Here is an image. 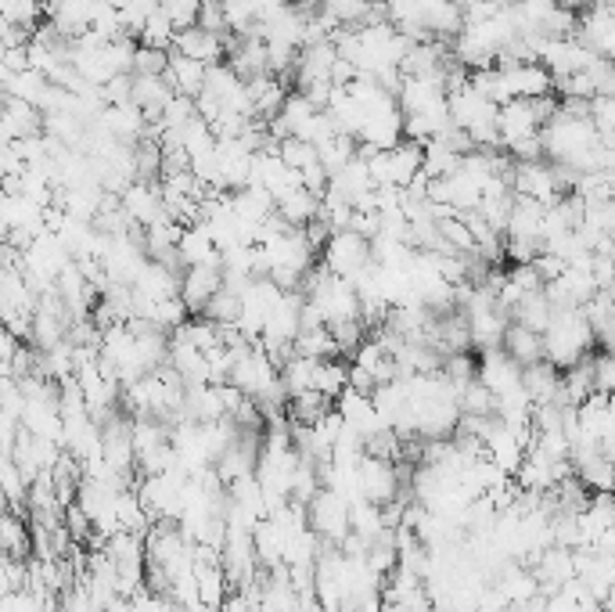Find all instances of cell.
<instances>
[{
    "mask_svg": "<svg viewBox=\"0 0 615 612\" xmlns=\"http://www.w3.org/2000/svg\"><path fill=\"white\" fill-rule=\"evenodd\" d=\"M540 339H544V360L558 371L572 368L576 360H583L594 350V332H590L587 317L580 310H554L551 324Z\"/></svg>",
    "mask_w": 615,
    "mask_h": 612,
    "instance_id": "6da1fadb",
    "label": "cell"
},
{
    "mask_svg": "<svg viewBox=\"0 0 615 612\" xmlns=\"http://www.w3.org/2000/svg\"><path fill=\"white\" fill-rule=\"evenodd\" d=\"M371 263V242L360 238L357 231H331L324 242V263L321 267L335 278H357L360 270Z\"/></svg>",
    "mask_w": 615,
    "mask_h": 612,
    "instance_id": "7a4b0ae2",
    "label": "cell"
},
{
    "mask_svg": "<svg viewBox=\"0 0 615 612\" xmlns=\"http://www.w3.org/2000/svg\"><path fill=\"white\" fill-rule=\"evenodd\" d=\"M303 512H306V526L321 540H328V544H342V537L349 533V504L339 494L324 490V486L306 501Z\"/></svg>",
    "mask_w": 615,
    "mask_h": 612,
    "instance_id": "3957f363",
    "label": "cell"
},
{
    "mask_svg": "<svg viewBox=\"0 0 615 612\" xmlns=\"http://www.w3.org/2000/svg\"><path fill=\"white\" fill-rule=\"evenodd\" d=\"M357 490H360V501H371V504L393 501V497L400 494L396 465L385 458H371V454H364L357 465Z\"/></svg>",
    "mask_w": 615,
    "mask_h": 612,
    "instance_id": "277c9868",
    "label": "cell"
},
{
    "mask_svg": "<svg viewBox=\"0 0 615 612\" xmlns=\"http://www.w3.org/2000/svg\"><path fill=\"white\" fill-rule=\"evenodd\" d=\"M598 54L587 51V47L576 40V36H562V40H547L544 51H540V65L551 72V80H562L572 72H583Z\"/></svg>",
    "mask_w": 615,
    "mask_h": 612,
    "instance_id": "5b68a950",
    "label": "cell"
},
{
    "mask_svg": "<svg viewBox=\"0 0 615 612\" xmlns=\"http://www.w3.org/2000/svg\"><path fill=\"white\" fill-rule=\"evenodd\" d=\"M119 206H123L126 220L141 227H152L155 220H162V198H159V180L148 184V180H130L123 191H119Z\"/></svg>",
    "mask_w": 615,
    "mask_h": 612,
    "instance_id": "8992f818",
    "label": "cell"
},
{
    "mask_svg": "<svg viewBox=\"0 0 615 612\" xmlns=\"http://www.w3.org/2000/svg\"><path fill=\"white\" fill-rule=\"evenodd\" d=\"M220 292V263H198V267H184L180 274V303L188 314H202V306Z\"/></svg>",
    "mask_w": 615,
    "mask_h": 612,
    "instance_id": "52a82bcc",
    "label": "cell"
},
{
    "mask_svg": "<svg viewBox=\"0 0 615 612\" xmlns=\"http://www.w3.org/2000/svg\"><path fill=\"white\" fill-rule=\"evenodd\" d=\"M533 134H540V119L533 112V98H511L504 105H497V137L504 148Z\"/></svg>",
    "mask_w": 615,
    "mask_h": 612,
    "instance_id": "ba28073f",
    "label": "cell"
},
{
    "mask_svg": "<svg viewBox=\"0 0 615 612\" xmlns=\"http://www.w3.org/2000/svg\"><path fill=\"white\" fill-rule=\"evenodd\" d=\"M518 375H522V368H518L504 350H486L479 357V364H475V382L490 389L493 396H504V393H511V389L522 386Z\"/></svg>",
    "mask_w": 615,
    "mask_h": 612,
    "instance_id": "9c48e42d",
    "label": "cell"
},
{
    "mask_svg": "<svg viewBox=\"0 0 615 612\" xmlns=\"http://www.w3.org/2000/svg\"><path fill=\"white\" fill-rule=\"evenodd\" d=\"M173 51L209 69V65H216L223 58L227 44H223V36L205 33V29H198V26H188V29H180V33L173 36Z\"/></svg>",
    "mask_w": 615,
    "mask_h": 612,
    "instance_id": "30bf717a",
    "label": "cell"
},
{
    "mask_svg": "<svg viewBox=\"0 0 615 612\" xmlns=\"http://www.w3.org/2000/svg\"><path fill=\"white\" fill-rule=\"evenodd\" d=\"M130 292L137 299H148V303H162V299H173L180 292V274L170 267H162V263L148 260L141 267V274L134 278V285H130Z\"/></svg>",
    "mask_w": 615,
    "mask_h": 612,
    "instance_id": "8fae6325",
    "label": "cell"
},
{
    "mask_svg": "<svg viewBox=\"0 0 615 612\" xmlns=\"http://www.w3.org/2000/svg\"><path fill=\"white\" fill-rule=\"evenodd\" d=\"M500 72H504V83H508L511 98H544V94H551L554 90L551 72H547L540 62L511 65V69H500Z\"/></svg>",
    "mask_w": 615,
    "mask_h": 612,
    "instance_id": "7c38bea8",
    "label": "cell"
},
{
    "mask_svg": "<svg viewBox=\"0 0 615 612\" xmlns=\"http://www.w3.org/2000/svg\"><path fill=\"white\" fill-rule=\"evenodd\" d=\"M177 256L184 267H198V263H220V249H216L213 234L202 220L188 224L180 231V242H177Z\"/></svg>",
    "mask_w": 615,
    "mask_h": 612,
    "instance_id": "4fadbf2b",
    "label": "cell"
},
{
    "mask_svg": "<svg viewBox=\"0 0 615 612\" xmlns=\"http://www.w3.org/2000/svg\"><path fill=\"white\" fill-rule=\"evenodd\" d=\"M170 98H173V87L162 76H130V105L141 108L148 123L159 119V112L166 108Z\"/></svg>",
    "mask_w": 615,
    "mask_h": 612,
    "instance_id": "5bb4252c",
    "label": "cell"
},
{
    "mask_svg": "<svg viewBox=\"0 0 615 612\" xmlns=\"http://www.w3.org/2000/svg\"><path fill=\"white\" fill-rule=\"evenodd\" d=\"M274 213L281 216L288 227H306L313 216L321 213V195H313V191H306L303 184H299V188L274 198Z\"/></svg>",
    "mask_w": 615,
    "mask_h": 612,
    "instance_id": "9a60e30c",
    "label": "cell"
},
{
    "mask_svg": "<svg viewBox=\"0 0 615 612\" xmlns=\"http://www.w3.org/2000/svg\"><path fill=\"white\" fill-rule=\"evenodd\" d=\"M522 389H526L529 404H547V400H558V382H562V371L547 364V360H536V364H526L522 375H518Z\"/></svg>",
    "mask_w": 615,
    "mask_h": 612,
    "instance_id": "2e32d148",
    "label": "cell"
},
{
    "mask_svg": "<svg viewBox=\"0 0 615 612\" xmlns=\"http://www.w3.org/2000/svg\"><path fill=\"white\" fill-rule=\"evenodd\" d=\"M162 80L170 83L173 94H184V98L195 101L205 87V65H198V62H191V58H184V54L170 51V65H166V72H162Z\"/></svg>",
    "mask_w": 615,
    "mask_h": 612,
    "instance_id": "e0dca14e",
    "label": "cell"
},
{
    "mask_svg": "<svg viewBox=\"0 0 615 612\" xmlns=\"http://www.w3.org/2000/svg\"><path fill=\"white\" fill-rule=\"evenodd\" d=\"M504 328H508V314L493 306V310H479V314H468V335H472L475 350H500V339H504Z\"/></svg>",
    "mask_w": 615,
    "mask_h": 612,
    "instance_id": "ac0fdd59",
    "label": "cell"
},
{
    "mask_svg": "<svg viewBox=\"0 0 615 612\" xmlns=\"http://www.w3.org/2000/svg\"><path fill=\"white\" fill-rule=\"evenodd\" d=\"M500 346H504V353L515 360L518 368H526V364L544 360V339H540L536 332H529V328H522V324H515V321H508Z\"/></svg>",
    "mask_w": 615,
    "mask_h": 612,
    "instance_id": "d6986e66",
    "label": "cell"
},
{
    "mask_svg": "<svg viewBox=\"0 0 615 612\" xmlns=\"http://www.w3.org/2000/svg\"><path fill=\"white\" fill-rule=\"evenodd\" d=\"M551 314H554V306L544 299V292H529V296H522L508 310L511 321L522 324V328H529V332H536V335H544V328L551 324Z\"/></svg>",
    "mask_w": 615,
    "mask_h": 612,
    "instance_id": "ffe728a7",
    "label": "cell"
},
{
    "mask_svg": "<svg viewBox=\"0 0 615 612\" xmlns=\"http://www.w3.org/2000/svg\"><path fill=\"white\" fill-rule=\"evenodd\" d=\"M346 386H349V364L346 360L331 357V360H317V364H313V375H310L313 393H321V396H328V400H335V396H339Z\"/></svg>",
    "mask_w": 615,
    "mask_h": 612,
    "instance_id": "44dd1931",
    "label": "cell"
},
{
    "mask_svg": "<svg viewBox=\"0 0 615 612\" xmlns=\"http://www.w3.org/2000/svg\"><path fill=\"white\" fill-rule=\"evenodd\" d=\"M292 353L295 357H310V360H331L339 357V350H335V339H331L328 324H321V328H306V332H299L292 339Z\"/></svg>",
    "mask_w": 615,
    "mask_h": 612,
    "instance_id": "7402d4cb",
    "label": "cell"
},
{
    "mask_svg": "<svg viewBox=\"0 0 615 612\" xmlns=\"http://www.w3.org/2000/svg\"><path fill=\"white\" fill-rule=\"evenodd\" d=\"M457 166H461V155L450 152L446 144H439V141L421 144V173H425L428 180L450 177V173H457Z\"/></svg>",
    "mask_w": 615,
    "mask_h": 612,
    "instance_id": "603a6c76",
    "label": "cell"
},
{
    "mask_svg": "<svg viewBox=\"0 0 615 612\" xmlns=\"http://www.w3.org/2000/svg\"><path fill=\"white\" fill-rule=\"evenodd\" d=\"M389 170H393V188H407L414 173H421V144L400 141L389 148Z\"/></svg>",
    "mask_w": 615,
    "mask_h": 612,
    "instance_id": "cb8c5ba5",
    "label": "cell"
},
{
    "mask_svg": "<svg viewBox=\"0 0 615 612\" xmlns=\"http://www.w3.org/2000/svg\"><path fill=\"white\" fill-rule=\"evenodd\" d=\"M382 508L371 501H353L349 504V533L353 537H360L364 544H371V540L382 533Z\"/></svg>",
    "mask_w": 615,
    "mask_h": 612,
    "instance_id": "d4e9b609",
    "label": "cell"
},
{
    "mask_svg": "<svg viewBox=\"0 0 615 612\" xmlns=\"http://www.w3.org/2000/svg\"><path fill=\"white\" fill-rule=\"evenodd\" d=\"M195 591H198V602L209 605V609H216V605L223 602V594L231 591V587L223 580L220 562H213V566H195Z\"/></svg>",
    "mask_w": 615,
    "mask_h": 612,
    "instance_id": "484cf974",
    "label": "cell"
},
{
    "mask_svg": "<svg viewBox=\"0 0 615 612\" xmlns=\"http://www.w3.org/2000/svg\"><path fill=\"white\" fill-rule=\"evenodd\" d=\"M324 411H331V400L313 389H303V393L292 396V411H288V422L292 425H313Z\"/></svg>",
    "mask_w": 615,
    "mask_h": 612,
    "instance_id": "4316f807",
    "label": "cell"
},
{
    "mask_svg": "<svg viewBox=\"0 0 615 612\" xmlns=\"http://www.w3.org/2000/svg\"><path fill=\"white\" fill-rule=\"evenodd\" d=\"M277 159L285 162L288 170L303 173L306 166L317 162V148H313L310 141H303V137H285V141L277 144Z\"/></svg>",
    "mask_w": 615,
    "mask_h": 612,
    "instance_id": "83f0119b",
    "label": "cell"
},
{
    "mask_svg": "<svg viewBox=\"0 0 615 612\" xmlns=\"http://www.w3.org/2000/svg\"><path fill=\"white\" fill-rule=\"evenodd\" d=\"M238 314H241V299L234 296V292H227V288H220V292L202 306V317L213 324H234Z\"/></svg>",
    "mask_w": 615,
    "mask_h": 612,
    "instance_id": "f1b7e54d",
    "label": "cell"
},
{
    "mask_svg": "<svg viewBox=\"0 0 615 612\" xmlns=\"http://www.w3.org/2000/svg\"><path fill=\"white\" fill-rule=\"evenodd\" d=\"M367 8H371V0H321L324 15H331L339 26H346V29H357Z\"/></svg>",
    "mask_w": 615,
    "mask_h": 612,
    "instance_id": "f546056e",
    "label": "cell"
},
{
    "mask_svg": "<svg viewBox=\"0 0 615 612\" xmlns=\"http://www.w3.org/2000/svg\"><path fill=\"white\" fill-rule=\"evenodd\" d=\"M173 36H177L173 22L162 15L159 8H155L152 15H148V22H144V29H141L144 47H159V51H166V47H173Z\"/></svg>",
    "mask_w": 615,
    "mask_h": 612,
    "instance_id": "4dcf8cb0",
    "label": "cell"
},
{
    "mask_svg": "<svg viewBox=\"0 0 615 612\" xmlns=\"http://www.w3.org/2000/svg\"><path fill=\"white\" fill-rule=\"evenodd\" d=\"M159 11L173 22V29H188L198 22V11H202V0H159Z\"/></svg>",
    "mask_w": 615,
    "mask_h": 612,
    "instance_id": "1f68e13d",
    "label": "cell"
},
{
    "mask_svg": "<svg viewBox=\"0 0 615 612\" xmlns=\"http://www.w3.org/2000/svg\"><path fill=\"white\" fill-rule=\"evenodd\" d=\"M590 386H594V393L612 396V389H615V360H612V353H590Z\"/></svg>",
    "mask_w": 615,
    "mask_h": 612,
    "instance_id": "d6a6232c",
    "label": "cell"
},
{
    "mask_svg": "<svg viewBox=\"0 0 615 612\" xmlns=\"http://www.w3.org/2000/svg\"><path fill=\"white\" fill-rule=\"evenodd\" d=\"M493 393L486 386H479V382H468V386L461 389V396H457V407H461V414H493Z\"/></svg>",
    "mask_w": 615,
    "mask_h": 612,
    "instance_id": "836d02e7",
    "label": "cell"
},
{
    "mask_svg": "<svg viewBox=\"0 0 615 612\" xmlns=\"http://www.w3.org/2000/svg\"><path fill=\"white\" fill-rule=\"evenodd\" d=\"M590 123L598 130L601 144L612 148V130H615V101L612 98H590Z\"/></svg>",
    "mask_w": 615,
    "mask_h": 612,
    "instance_id": "e575fe53",
    "label": "cell"
},
{
    "mask_svg": "<svg viewBox=\"0 0 615 612\" xmlns=\"http://www.w3.org/2000/svg\"><path fill=\"white\" fill-rule=\"evenodd\" d=\"M166 65H170V54L166 51H159V47H137L130 76H162Z\"/></svg>",
    "mask_w": 615,
    "mask_h": 612,
    "instance_id": "d590c367",
    "label": "cell"
},
{
    "mask_svg": "<svg viewBox=\"0 0 615 612\" xmlns=\"http://www.w3.org/2000/svg\"><path fill=\"white\" fill-rule=\"evenodd\" d=\"M252 605H256V602H252L245 591H227V594H223V602L216 605L213 612H252Z\"/></svg>",
    "mask_w": 615,
    "mask_h": 612,
    "instance_id": "8d00e7d4",
    "label": "cell"
},
{
    "mask_svg": "<svg viewBox=\"0 0 615 612\" xmlns=\"http://www.w3.org/2000/svg\"><path fill=\"white\" fill-rule=\"evenodd\" d=\"M349 389H353V393H371V389H375V378L367 375L364 368H357V364H349Z\"/></svg>",
    "mask_w": 615,
    "mask_h": 612,
    "instance_id": "74e56055",
    "label": "cell"
},
{
    "mask_svg": "<svg viewBox=\"0 0 615 612\" xmlns=\"http://www.w3.org/2000/svg\"><path fill=\"white\" fill-rule=\"evenodd\" d=\"M11 504H8V497H4V490H0V512H8Z\"/></svg>",
    "mask_w": 615,
    "mask_h": 612,
    "instance_id": "f35d334b",
    "label": "cell"
}]
</instances>
